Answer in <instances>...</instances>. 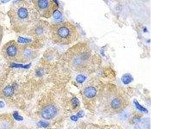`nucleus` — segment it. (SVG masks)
<instances>
[{
  "label": "nucleus",
  "instance_id": "nucleus-9",
  "mask_svg": "<svg viewBox=\"0 0 172 129\" xmlns=\"http://www.w3.org/2000/svg\"><path fill=\"white\" fill-rule=\"evenodd\" d=\"M3 92L5 96L10 97L12 96L13 94V89L11 86H7L4 89Z\"/></svg>",
  "mask_w": 172,
  "mask_h": 129
},
{
  "label": "nucleus",
  "instance_id": "nucleus-12",
  "mask_svg": "<svg viewBox=\"0 0 172 129\" xmlns=\"http://www.w3.org/2000/svg\"><path fill=\"white\" fill-rule=\"evenodd\" d=\"M134 103H135V106H136L137 109H138L140 110V111L143 112L148 113V110H147L146 108H145L143 107L142 106L140 105L139 104V103H138V102L137 101H135L134 102Z\"/></svg>",
  "mask_w": 172,
  "mask_h": 129
},
{
  "label": "nucleus",
  "instance_id": "nucleus-13",
  "mask_svg": "<svg viewBox=\"0 0 172 129\" xmlns=\"http://www.w3.org/2000/svg\"><path fill=\"white\" fill-rule=\"evenodd\" d=\"M13 116L14 119L18 121H21L23 120V118L19 115L17 111H14L13 113Z\"/></svg>",
  "mask_w": 172,
  "mask_h": 129
},
{
  "label": "nucleus",
  "instance_id": "nucleus-8",
  "mask_svg": "<svg viewBox=\"0 0 172 129\" xmlns=\"http://www.w3.org/2000/svg\"><path fill=\"white\" fill-rule=\"evenodd\" d=\"M84 94L88 98H92L96 96L97 90L95 87L90 86L86 87L84 90Z\"/></svg>",
  "mask_w": 172,
  "mask_h": 129
},
{
  "label": "nucleus",
  "instance_id": "nucleus-17",
  "mask_svg": "<svg viewBox=\"0 0 172 129\" xmlns=\"http://www.w3.org/2000/svg\"><path fill=\"white\" fill-rule=\"evenodd\" d=\"M43 32H44V30H43V28L39 26L37 27L35 29V33L38 35H40L42 34Z\"/></svg>",
  "mask_w": 172,
  "mask_h": 129
},
{
  "label": "nucleus",
  "instance_id": "nucleus-21",
  "mask_svg": "<svg viewBox=\"0 0 172 129\" xmlns=\"http://www.w3.org/2000/svg\"><path fill=\"white\" fill-rule=\"evenodd\" d=\"M71 120L73 121H77L78 120L77 117H76V115H73L71 117Z\"/></svg>",
  "mask_w": 172,
  "mask_h": 129
},
{
  "label": "nucleus",
  "instance_id": "nucleus-5",
  "mask_svg": "<svg viewBox=\"0 0 172 129\" xmlns=\"http://www.w3.org/2000/svg\"><path fill=\"white\" fill-rule=\"evenodd\" d=\"M36 55V51L32 47L20 46L17 61L21 62H28L35 58Z\"/></svg>",
  "mask_w": 172,
  "mask_h": 129
},
{
  "label": "nucleus",
  "instance_id": "nucleus-10",
  "mask_svg": "<svg viewBox=\"0 0 172 129\" xmlns=\"http://www.w3.org/2000/svg\"><path fill=\"white\" fill-rule=\"evenodd\" d=\"M111 105L113 109H118L121 105V101L120 99L118 98H115L112 100Z\"/></svg>",
  "mask_w": 172,
  "mask_h": 129
},
{
  "label": "nucleus",
  "instance_id": "nucleus-2",
  "mask_svg": "<svg viewBox=\"0 0 172 129\" xmlns=\"http://www.w3.org/2000/svg\"><path fill=\"white\" fill-rule=\"evenodd\" d=\"M66 61L74 71L83 72L93 65V55L87 44L79 43L68 49L65 55Z\"/></svg>",
  "mask_w": 172,
  "mask_h": 129
},
{
  "label": "nucleus",
  "instance_id": "nucleus-22",
  "mask_svg": "<svg viewBox=\"0 0 172 129\" xmlns=\"http://www.w3.org/2000/svg\"><path fill=\"white\" fill-rule=\"evenodd\" d=\"M4 105L5 104L3 102L0 101V108H2L4 106Z\"/></svg>",
  "mask_w": 172,
  "mask_h": 129
},
{
  "label": "nucleus",
  "instance_id": "nucleus-7",
  "mask_svg": "<svg viewBox=\"0 0 172 129\" xmlns=\"http://www.w3.org/2000/svg\"><path fill=\"white\" fill-rule=\"evenodd\" d=\"M57 113V110L54 106L49 105L45 107L42 109L41 115L42 118L46 120H49L54 118Z\"/></svg>",
  "mask_w": 172,
  "mask_h": 129
},
{
  "label": "nucleus",
  "instance_id": "nucleus-4",
  "mask_svg": "<svg viewBox=\"0 0 172 129\" xmlns=\"http://www.w3.org/2000/svg\"><path fill=\"white\" fill-rule=\"evenodd\" d=\"M52 1L49 0L33 1V6L40 15L46 18H49L51 15L55 5Z\"/></svg>",
  "mask_w": 172,
  "mask_h": 129
},
{
  "label": "nucleus",
  "instance_id": "nucleus-1",
  "mask_svg": "<svg viewBox=\"0 0 172 129\" xmlns=\"http://www.w3.org/2000/svg\"><path fill=\"white\" fill-rule=\"evenodd\" d=\"M11 22L17 32L27 31L37 23L38 13L30 3L22 1L14 5L10 12Z\"/></svg>",
  "mask_w": 172,
  "mask_h": 129
},
{
  "label": "nucleus",
  "instance_id": "nucleus-6",
  "mask_svg": "<svg viewBox=\"0 0 172 129\" xmlns=\"http://www.w3.org/2000/svg\"><path fill=\"white\" fill-rule=\"evenodd\" d=\"M20 46L15 41H11L6 44L5 53L10 60L17 61Z\"/></svg>",
  "mask_w": 172,
  "mask_h": 129
},
{
  "label": "nucleus",
  "instance_id": "nucleus-3",
  "mask_svg": "<svg viewBox=\"0 0 172 129\" xmlns=\"http://www.w3.org/2000/svg\"><path fill=\"white\" fill-rule=\"evenodd\" d=\"M51 32L52 40L59 44H71L75 41L78 37L76 27L68 22L52 25Z\"/></svg>",
  "mask_w": 172,
  "mask_h": 129
},
{
  "label": "nucleus",
  "instance_id": "nucleus-11",
  "mask_svg": "<svg viewBox=\"0 0 172 129\" xmlns=\"http://www.w3.org/2000/svg\"><path fill=\"white\" fill-rule=\"evenodd\" d=\"M132 80H133V77L131 75L127 74L123 75L122 77V82L125 84H130V82H131Z\"/></svg>",
  "mask_w": 172,
  "mask_h": 129
},
{
  "label": "nucleus",
  "instance_id": "nucleus-19",
  "mask_svg": "<svg viewBox=\"0 0 172 129\" xmlns=\"http://www.w3.org/2000/svg\"><path fill=\"white\" fill-rule=\"evenodd\" d=\"M18 41H19V42L21 43H27L30 41L29 40L23 38L21 37H19V39H18Z\"/></svg>",
  "mask_w": 172,
  "mask_h": 129
},
{
  "label": "nucleus",
  "instance_id": "nucleus-18",
  "mask_svg": "<svg viewBox=\"0 0 172 129\" xmlns=\"http://www.w3.org/2000/svg\"><path fill=\"white\" fill-rule=\"evenodd\" d=\"M72 104L75 107L77 106L79 104V101L78 99L76 98H74L72 99Z\"/></svg>",
  "mask_w": 172,
  "mask_h": 129
},
{
  "label": "nucleus",
  "instance_id": "nucleus-16",
  "mask_svg": "<svg viewBox=\"0 0 172 129\" xmlns=\"http://www.w3.org/2000/svg\"><path fill=\"white\" fill-rule=\"evenodd\" d=\"M62 17V14L59 10H56L53 12V17L56 19H59Z\"/></svg>",
  "mask_w": 172,
  "mask_h": 129
},
{
  "label": "nucleus",
  "instance_id": "nucleus-15",
  "mask_svg": "<svg viewBox=\"0 0 172 129\" xmlns=\"http://www.w3.org/2000/svg\"><path fill=\"white\" fill-rule=\"evenodd\" d=\"M86 80V77L83 75H78L76 78V81L79 83H82Z\"/></svg>",
  "mask_w": 172,
  "mask_h": 129
},
{
  "label": "nucleus",
  "instance_id": "nucleus-20",
  "mask_svg": "<svg viewBox=\"0 0 172 129\" xmlns=\"http://www.w3.org/2000/svg\"><path fill=\"white\" fill-rule=\"evenodd\" d=\"M84 114H84V111H81L78 113H77L76 116L77 117V118L78 119L79 118H81L83 117Z\"/></svg>",
  "mask_w": 172,
  "mask_h": 129
},
{
  "label": "nucleus",
  "instance_id": "nucleus-14",
  "mask_svg": "<svg viewBox=\"0 0 172 129\" xmlns=\"http://www.w3.org/2000/svg\"><path fill=\"white\" fill-rule=\"evenodd\" d=\"M49 123L47 122L44 121L43 120H41L38 122V127H43V128L47 127L49 125Z\"/></svg>",
  "mask_w": 172,
  "mask_h": 129
}]
</instances>
